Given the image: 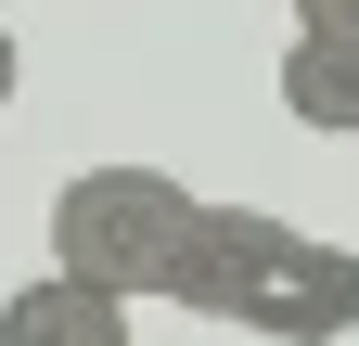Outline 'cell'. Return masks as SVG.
Returning a JSON list of instances; mask_svg holds the SVG:
<instances>
[{"label": "cell", "mask_w": 359, "mask_h": 346, "mask_svg": "<svg viewBox=\"0 0 359 346\" xmlns=\"http://www.w3.org/2000/svg\"><path fill=\"white\" fill-rule=\"evenodd\" d=\"M167 308H193L218 333H269V346H334L359 333V244L295 231L269 205H193Z\"/></svg>", "instance_id": "1"}, {"label": "cell", "mask_w": 359, "mask_h": 346, "mask_svg": "<svg viewBox=\"0 0 359 346\" xmlns=\"http://www.w3.org/2000/svg\"><path fill=\"white\" fill-rule=\"evenodd\" d=\"M205 193H180L167 167H77V180L52 193V270L116 295V308H142V295H167L180 270V231H193Z\"/></svg>", "instance_id": "2"}, {"label": "cell", "mask_w": 359, "mask_h": 346, "mask_svg": "<svg viewBox=\"0 0 359 346\" xmlns=\"http://www.w3.org/2000/svg\"><path fill=\"white\" fill-rule=\"evenodd\" d=\"M0 346H128V308L65 282V270H39V282L0 295Z\"/></svg>", "instance_id": "3"}, {"label": "cell", "mask_w": 359, "mask_h": 346, "mask_svg": "<svg viewBox=\"0 0 359 346\" xmlns=\"http://www.w3.org/2000/svg\"><path fill=\"white\" fill-rule=\"evenodd\" d=\"M283 116L321 128V141H359V39H346V26H295V52H283Z\"/></svg>", "instance_id": "4"}, {"label": "cell", "mask_w": 359, "mask_h": 346, "mask_svg": "<svg viewBox=\"0 0 359 346\" xmlns=\"http://www.w3.org/2000/svg\"><path fill=\"white\" fill-rule=\"evenodd\" d=\"M295 26H346L359 39V0H295Z\"/></svg>", "instance_id": "5"}, {"label": "cell", "mask_w": 359, "mask_h": 346, "mask_svg": "<svg viewBox=\"0 0 359 346\" xmlns=\"http://www.w3.org/2000/svg\"><path fill=\"white\" fill-rule=\"evenodd\" d=\"M26 90V52H13V26H0V103H13Z\"/></svg>", "instance_id": "6"}]
</instances>
